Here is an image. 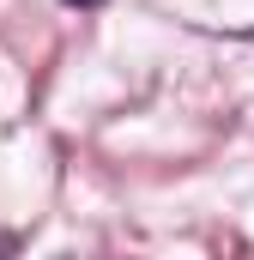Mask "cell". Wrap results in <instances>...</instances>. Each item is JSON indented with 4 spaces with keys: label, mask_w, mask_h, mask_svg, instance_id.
Masks as SVG:
<instances>
[{
    "label": "cell",
    "mask_w": 254,
    "mask_h": 260,
    "mask_svg": "<svg viewBox=\"0 0 254 260\" xmlns=\"http://www.w3.org/2000/svg\"><path fill=\"white\" fill-rule=\"evenodd\" d=\"M67 6H97V0H67Z\"/></svg>",
    "instance_id": "cell-1"
}]
</instances>
